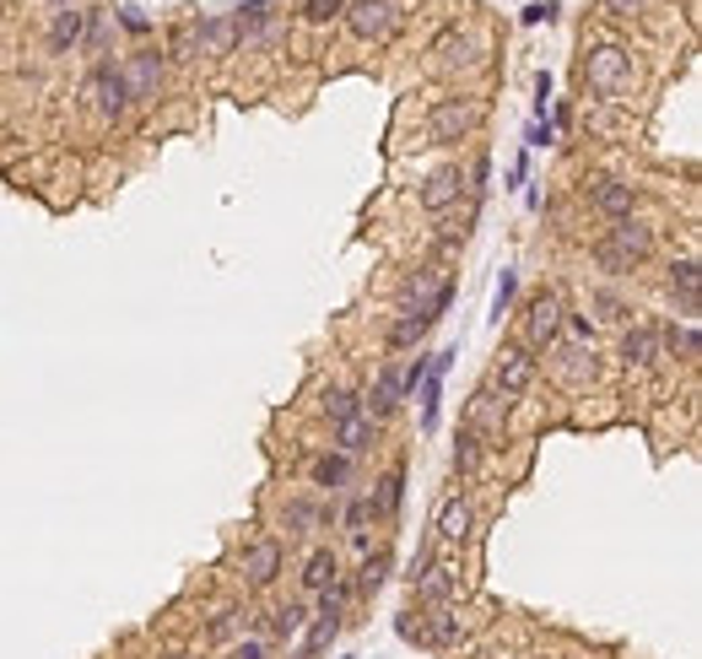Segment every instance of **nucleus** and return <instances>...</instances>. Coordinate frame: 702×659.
<instances>
[{
    "label": "nucleus",
    "mask_w": 702,
    "mask_h": 659,
    "mask_svg": "<svg viewBox=\"0 0 702 659\" xmlns=\"http://www.w3.org/2000/svg\"><path fill=\"white\" fill-rule=\"evenodd\" d=\"M481 120H487L481 98L449 92V98H438V103L427 109V141H433V146H459V141H470V135L481 130Z\"/></svg>",
    "instance_id": "obj_1"
},
{
    "label": "nucleus",
    "mask_w": 702,
    "mask_h": 659,
    "mask_svg": "<svg viewBox=\"0 0 702 659\" xmlns=\"http://www.w3.org/2000/svg\"><path fill=\"white\" fill-rule=\"evenodd\" d=\"M632 77H638V65H632V49L627 43H589V54H583V87L594 98H621L632 87Z\"/></svg>",
    "instance_id": "obj_2"
},
{
    "label": "nucleus",
    "mask_w": 702,
    "mask_h": 659,
    "mask_svg": "<svg viewBox=\"0 0 702 659\" xmlns=\"http://www.w3.org/2000/svg\"><path fill=\"white\" fill-rule=\"evenodd\" d=\"M562 320H568L562 297H557L551 287L536 292V297L525 303V314H519V346H525V352H536V357H546V352L562 341Z\"/></svg>",
    "instance_id": "obj_3"
},
{
    "label": "nucleus",
    "mask_w": 702,
    "mask_h": 659,
    "mask_svg": "<svg viewBox=\"0 0 702 659\" xmlns=\"http://www.w3.org/2000/svg\"><path fill=\"white\" fill-rule=\"evenodd\" d=\"M276 525L287 540H314L335 530V497H319V493H297L276 508Z\"/></svg>",
    "instance_id": "obj_4"
},
{
    "label": "nucleus",
    "mask_w": 702,
    "mask_h": 659,
    "mask_svg": "<svg viewBox=\"0 0 702 659\" xmlns=\"http://www.w3.org/2000/svg\"><path fill=\"white\" fill-rule=\"evenodd\" d=\"M340 22H346V33L357 43H384L400 28V0H346Z\"/></svg>",
    "instance_id": "obj_5"
},
{
    "label": "nucleus",
    "mask_w": 702,
    "mask_h": 659,
    "mask_svg": "<svg viewBox=\"0 0 702 659\" xmlns=\"http://www.w3.org/2000/svg\"><path fill=\"white\" fill-rule=\"evenodd\" d=\"M583 206L594 211V216H606V222H627V216H638L643 195H638V184H632V179H611V173H600V179H583Z\"/></svg>",
    "instance_id": "obj_6"
},
{
    "label": "nucleus",
    "mask_w": 702,
    "mask_h": 659,
    "mask_svg": "<svg viewBox=\"0 0 702 659\" xmlns=\"http://www.w3.org/2000/svg\"><path fill=\"white\" fill-rule=\"evenodd\" d=\"M282 568H287V546H282V536H254L244 540V551H238V578H244V589H271L276 578H282Z\"/></svg>",
    "instance_id": "obj_7"
},
{
    "label": "nucleus",
    "mask_w": 702,
    "mask_h": 659,
    "mask_svg": "<svg viewBox=\"0 0 702 659\" xmlns=\"http://www.w3.org/2000/svg\"><path fill=\"white\" fill-rule=\"evenodd\" d=\"M124 87H130V103H157V92L167 82V60L157 43H141V49H130L120 65Z\"/></svg>",
    "instance_id": "obj_8"
},
{
    "label": "nucleus",
    "mask_w": 702,
    "mask_h": 659,
    "mask_svg": "<svg viewBox=\"0 0 702 659\" xmlns=\"http://www.w3.org/2000/svg\"><path fill=\"white\" fill-rule=\"evenodd\" d=\"M536 373H540V357L536 352H525V346H502L492 357V384L502 401H525L530 389H536Z\"/></svg>",
    "instance_id": "obj_9"
},
{
    "label": "nucleus",
    "mask_w": 702,
    "mask_h": 659,
    "mask_svg": "<svg viewBox=\"0 0 702 659\" xmlns=\"http://www.w3.org/2000/svg\"><path fill=\"white\" fill-rule=\"evenodd\" d=\"M87 92H92V109H98V120H109V124H124L130 120V87H124L120 77V65L114 60H98L92 65V77H87Z\"/></svg>",
    "instance_id": "obj_10"
},
{
    "label": "nucleus",
    "mask_w": 702,
    "mask_h": 659,
    "mask_svg": "<svg viewBox=\"0 0 702 659\" xmlns=\"http://www.w3.org/2000/svg\"><path fill=\"white\" fill-rule=\"evenodd\" d=\"M459 595H465V578H459V562H449V557H433V562L411 578V600L421 611H427V606H455Z\"/></svg>",
    "instance_id": "obj_11"
},
{
    "label": "nucleus",
    "mask_w": 702,
    "mask_h": 659,
    "mask_svg": "<svg viewBox=\"0 0 702 659\" xmlns=\"http://www.w3.org/2000/svg\"><path fill=\"white\" fill-rule=\"evenodd\" d=\"M465 427L487 444V449H497L502 444V427H508V401L497 395L492 384H481L476 395H470V406H465Z\"/></svg>",
    "instance_id": "obj_12"
},
{
    "label": "nucleus",
    "mask_w": 702,
    "mask_h": 659,
    "mask_svg": "<svg viewBox=\"0 0 702 659\" xmlns=\"http://www.w3.org/2000/svg\"><path fill=\"white\" fill-rule=\"evenodd\" d=\"M459 201H465V168H459V163L427 173V179H421V190H416V206L427 211V216H449Z\"/></svg>",
    "instance_id": "obj_13"
},
{
    "label": "nucleus",
    "mask_w": 702,
    "mask_h": 659,
    "mask_svg": "<svg viewBox=\"0 0 702 659\" xmlns=\"http://www.w3.org/2000/svg\"><path fill=\"white\" fill-rule=\"evenodd\" d=\"M481 65V43L470 39L465 28H444L433 39V71L438 77H459V71H476Z\"/></svg>",
    "instance_id": "obj_14"
},
{
    "label": "nucleus",
    "mask_w": 702,
    "mask_h": 659,
    "mask_svg": "<svg viewBox=\"0 0 702 659\" xmlns=\"http://www.w3.org/2000/svg\"><path fill=\"white\" fill-rule=\"evenodd\" d=\"M400 406H406V384H400V363H384V368L373 373V389L363 395V416L368 422H395L400 416Z\"/></svg>",
    "instance_id": "obj_15"
},
{
    "label": "nucleus",
    "mask_w": 702,
    "mask_h": 659,
    "mask_svg": "<svg viewBox=\"0 0 702 659\" xmlns=\"http://www.w3.org/2000/svg\"><path fill=\"white\" fill-rule=\"evenodd\" d=\"M227 17L238 28V43H271L276 39V22H282V0H244Z\"/></svg>",
    "instance_id": "obj_16"
},
{
    "label": "nucleus",
    "mask_w": 702,
    "mask_h": 659,
    "mask_svg": "<svg viewBox=\"0 0 702 659\" xmlns=\"http://www.w3.org/2000/svg\"><path fill=\"white\" fill-rule=\"evenodd\" d=\"M551 373L562 378V384H573V389H583V384H594V373H600V363H594V346H583V341H557L551 352Z\"/></svg>",
    "instance_id": "obj_17"
},
{
    "label": "nucleus",
    "mask_w": 702,
    "mask_h": 659,
    "mask_svg": "<svg viewBox=\"0 0 702 659\" xmlns=\"http://www.w3.org/2000/svg\"><path fill=\"white\" fill-rule=\"evenodd\" d=\"M470 530H476V508H470V497L449 493L444 503H438L433 540H438V546H465V540H470Z\"/></svg>",
    "instance_id": "obj_18"
},
{
    "label": "nucleus",
    "mask_w": 702,
    "mask_h": 659,
    "mask_svg": "<svg viewBox=\"0 0 702 659\" xmlns=\"http://www.w3.org/2000/svg\"><path fill=\"white\" fill-rule=\"evenodd\" d=\"M664 282H670V297H675L681 320H692V314H698V297H702V265H698V254H681V260H670Z\"/></svg>",
    "instance_id": "obj_19"
},
{
    "label": "nucleus",
    "mask_w": 702,
    "mask_h": 659,
    "mask_svg": "<svg viewBox=\"0 0 702 659\" xmlns=\"http://www.w3.org/2000/svg\"><path fill=\"white\" fill-rule=\"evenodd\" d=\"M352 476H357V459H346V454H314V465H308V481L319 487V497H340L352 493Z\"/></svg>",
    "instance_id": "obj_20"
},
{
    "label": "nucleus",
    "mask_w": 702,
    "mask_h": 659,
    "mask_svg": "<svg viewBox=\"0 0 702 659\" xmlns=\"http://www.w3.org/2000/svg\"><path fill=\"white\" fill-rule=\"evenodd\" d=\"M389 574H395V551H389V546H373L368 557L357 562V574H346V584H352V600H373V595L389 584Z\"/></svg>",
    "instance_id": "obj_21"
},
{
    "label": "nucleus",
    "mask_w": 702,
    "mask_h": 659,
    "mask_svg": "<svg viewBox=\"0 0 702 659\" xmlns=\"http://www.w3.org/2000/svg\"><path fill=\"white\" fill-rule=\"evenodd\" d=\"M606 244L621 249L632 265H643V260L654 254V244H660V239H654V227H649L643 216H627V222H611V227H606Z\"/></svg>",
    "instance_id": "obj_22"
},
{
    "label": "nucleus",
    "mask_w": 702,
    "mask_h": 659,
    "mask_svg": "<svg viewBox=\"0 0 702 659\" xmlns=\"http://www.w3.org/2000/svg\"><path fill=\"white\" fill-rule=\"evenodd\" d=\"M621 363L632 373H649V368H660L664 357H660V335H654V325H627L621 330Z\"/></svg>",
    "instance_id": "obj_23"
},
{
    "label": "nucleus",
    "mask_w": 702,
    "mask_h": 659,
    "mask_svg": "<svg viewBox=\"0 0 702 659\" xmlns=\"http://www.w3.org/2000/svg\"><path fill=\"white\" fill-rule=\"evenodd\" d=\"M421 643L427 649H459L465 643V621L455 606H427L421 611Z\"/></svg>",
    "instance_id": "obj_24"
},
{
    "label": "nucleus",
    "mask_w": 702,
    "mask_h": 659,
    "mask_svg": "<svg viewBox=\"0 0 702 659\" xmlns=\"http://www.w3.org/2000/svg\"><path fill=\"white\" fill-rule=\"evenodd\" d=\"M378 433H384V427L357 412V416H346V422H335L330 427V449L346 454V459H357V454H368L373 444H378Z\"/></svg>",
    "instance_id": "obj_25"
},
{
    "label": "nucleus",
    "mask_w": 702,
    "mask_h": 659,
    "mask_svg": "<svg viewBox=\"0 0 702 659\" xmlns=\"http://www.w3.org/2000/svg\"><path fill=\"white\" fill-rule=\"evenodd\" d=\"M195 39H201V60H222L238 49V28H233V17H201L195 11Z\"/></svg>",
    "instance_id": "obj_26"
},
{
    "label": "nucleus",
    "mask_w": 702,
    "mask_h": 659,
    "mask_svg": "<svg viewBox=\"0 0 702 659\" xmlns=\"http://www.w3.org/2000/svg\"><path fill=\"white\" fill-rule=\"evenodd\" d=\"M654 335H660V357H675V363H698V352H702V341H698V325L692 320H660L654 325Z\"/></svg>",
    "instance_id": "obj_27"
},
{
    "label": "nucleus",
    "mask_w": 702,
    "mask_h": 659,
    "mask_svg": "<svg viewBox=\"0 0 702 659\" xmlns=\"http://www.w3.org/2000/svg\"><path fill=\"white\" fill-rule=\"evenodd\" d=\"M82 28H87L82 6H60L49 17V54H77L82 49Z\"/></svg>",
    "instance_id": "obj_28"
},
{
    "label": "nucleus",
    "mask_w": 702,
    "mask_h": 659,
    "mask_svg": "<svg viewBox=\"0 0 702 659\" xmlns=\"http://www.w3.org/2000/svg\"><path fill=\"white\" fill-rule=\"evenodd\" d=\"M303 595H325L335 578H340V551L335 546H314L308 557H303Z\"/></svg>",
    "instance_id": "obj_29"
},
{
    "label": "nucleus",
    "mask_w": 702,
    "mask_h": 659,
    "mask_svg": "<svg viewBox=\"0 0 702 659\" xmlns=\"http://www.w3.org/2000/svg\"><path fill=\"white\" fill-rule=\"evenodd\" d=\"M368 503H373V519L384 525V519H395L400 514V503H406V470L400 465H389L384 476H378V487L368 493Z\"/></svg>",
    "instance_id": "obj_30"
},
{
    "label": "nucleus",
    "mask_w": 702,
    "mask_h": 659,
    "mask_svg": "<svg viewBox=\"0 0 702 659\" xmlns=\"http://www.w3.org/2000/svg\"><path fill=\"white\" fill-rule=\"evenodd\" d=\"M427 330H433V320H427V314L400 308V314L389 320V330H384V341H389V352H411V346H421V341H427Z\"/></svg>",
    "instance_id": "obj_31"
},
{
    "label": "nucleus",
    "mask_w": 702,
    "mask_h": 659,
    "mask_svg": "<svg viewBox=\"0 0 702 659\" xmlns=\"http://www.w3.org/2000/svg\"><path fill=\"white\" fill-rule=\"evenodd\" d=\"M303 627H308V606H303V600H287V606L271 611V638H276V643L303 638Z\"/></svg>",
    "instance_id": "obj_32"
},
{
    "label": "nucleus",
    "mask_w": 702,
    "mask_h": 659,
    "mask_svg": "<svg viewBox=\"0 0 702 659\" xmlns=\"http://www.w3.org/2000/svg\"><path fill=\"white\" fill-rule=\"evenodd\" d=\"M481 459H487V444L470 433V427H459V438H455V476H481Z\"/></svg>",
    "instance_id": "obj_33"
},
{
    "label": "nucleus",
    "mask_w": 702,
    "mask_h": 659,
    "mask_svg": "<svg viewBox=\"0 0 702 659\" xmlns=\"http://www.w3.org/2000/svg\"><path fill=\"white\" fill-rule=\"evenodd\" d=\"M363 412V389H346V384H335V389H325V401H319V416L325 422H346V416Z\"/></svg>",
    "instance_id": "obj_34"
},
{
    "label": "nucleus",
    "mask_w": 702,
    "mask_h": 659,
    "mask_svg": "<svg viewBox=\"0 0 702 659\" xmlns=\"http://www.w3.org/2000/svg\"><path fill=\"white\" fill-rule=\"evenodd\" d=\"M163 60H201V39H195V17H184V22H173L167 28V49Z\"/></svg>",
    "instance_id": "obj_35"
},
{
    "label": "nucleus",
    "mask_w": 702,
    "mask_h": 659,
    "mask_svg": "<svg viewBox=\"0 0 702 659\" xmlns=\"http://www.w3.org/2000/svg\"><path fill=\"white\" fill-rule=\"evenodd\" d=\"M244 621H248V611L222 606V611L206 621V638H211V643H233V638H244Z\"/></svg>",
    "instance_id": "obj_36"
},
{
    "label": "nucleus",
    "mask_w": 702,
    "mask_h": 659,
    "mask_svg": "<svg viewBox=\"0 0 702 659\" xmlns=\"http://www.w3.org/2000/svg\"><path fill=\"white\" fill-rule=\"evenodd\" d=\"M335 525L346 530V536H357V530H373L378 519H373V503H368V493H357L346 508H335Z\"/></svg>",
    "instance_id": "obj_37"
},
{
    "label": "nucleus",
    "mask_w": 702,
    "mask_h": 659,
    "mask_svg": "<svg viewBox=\"0 0 702 659\" xmlns=\"http://www.w3.org/2000/svg\"><path fill=\"white\" fill-rule=\"evenodd\" d=\"M589 260H594V265H600L606 276H632V271H638V265H632V260H627L621 249L606 244V239H594V244H589Z\"/></svg>",
    "instance_id": "obj_38"
},
{
    "label": "nucleus",
    "mask_w": 702,
    "mask_h": 659,
    "mask_svg": "<svg viewBox=\"0 0 702 659\" xmlns=\"http://www.w3.org/2000/svg\"><path fill=\"white\" fill-rule=\"evenodd\" d=\"M340 6L346 0H297V17L308 28H330V22H340Z\"/></svg>",
    "instance_id": "obj_39"
},
{
    "label": "nucleus",
    "mask_w": 702,
    "mask_h": 659,
    "mask_svg": "<svg viewBox=\"0 0 702 659\" xmlns=\"http://www.w3.org/2000/svg\"><path fill=\"white\" fill-rule=\"evenodd\" d=\"M513 297H519V271H502V282L492 292V320H502L508 308H513Z\"/></svg>",
    "instance_id": "obj_40"
},
{
    "label": "nucleus",
    "mask_w": 702,
    "mask_h": 659,
    "mask_svg": "<svg viewBox=\"0 0 702 659\" xmlns=\"http://www.w3.org/2000/svg\"><path fill=\"white\" fill-rule=\"evenodd\" d=\"M120 28H124V33H135V39H146V33H152V17H146L141 6H124V11H120Z\"/></svg>",
    "instance_id": "obj_41"
},
{
    "label": "nucleus",
    "mask_w": 702,
    "mask_h": 659,
    "mask_svg": "<svg viewBox=\"0 0 702 659\" xmlns=\"http://www.w3.org/2000/svg\"><path fill=\"white\" fill-rule=\"evenodd\" d=\"M600 6H606V17H621V22H632V17L649 11V0H600Z\"/></svg>",
    "instance_id": "obj_42"
},
{
    "label": "nucleus",
    "mask_w": 702,
    "mask_h": 659,
    "mask_svg": "<svg viewBox=\"0 0 702 659\" xmlns=\"http://www.w3.org/2000/svg\"><path fill=\"white\" fill-rule=\"evenodd\" d=\"M594 308H600V320H606V325H621V320H627L621 297H611V292H594Z\"/></svg>",
    "instance_id": "obj_43"
},
{
    "label": "nucleus",
    "mask_w": 702,
    "mask_h": 659,
    "mask_svg": "<svg viewBox=\"0 0 702 659\" xmlns=\"http://www.w3.org/2000/svg\"><path fill=\"white\" fill-rule=\"evenodd\" d=\"M227 659H271V643H265V638H238Z\"/></svg>",
    "instance_id": "obj_44"
},
{
    "label": "nucleus",
    "mask_w": 702,
    "mask_h": 659,
    "mask_svg": "<svg viewBox=\"0 0 702 659\" xmlns=\"http://www.w3.org/2000/svg\"><path fill=\"white\" fill-rule=\"evenodd\" d=\"M395 632H400L406 643H421V617H416V611H400V617H395ZM421 649H427V643H421Z\"/></svg>",
    "instance_id": "obj_45"
},
{
    "label": "nucleus",
    "mask_w": 702,
    "mask_h": 659,
    "mask_svg": "<svg viewBox=\"0 0 702 659\" xmlns=\"http://www.w3.org/2000/svg\"><path fill=\"white\" fill-rule=\"evenodd\" d=\"M546 141H551V124L536 120V124H530V146H546Z\"/></svg>",
    "instance_id": "obj_46"
},
{
    "label": "nucleus",
    "mask_w": 702,
    "mask_h": 659,
    "mask_svg": "<svg viewBox=\"0 0 702 659\" xmlns=\"http://www.w3.org/2000/svg\"><path fill=\"white\" fill-rule=\"evenodd\" d=\"M157 659H195L190 649H167V655H157Z\"/></svg>",
    "instance_id": "obj_47"
},
{
    "label": "nucleus",
    "mask_w": 702,
    "mask_h": 659,
    "mask_svg": "<svg viewBox=\"0 0 702 659\" xmlns=\"http://www.w3.org/2000/svg\"><path fill=\"white\" fill-rule=\"evenodd\" d=\"M60 6H77V0H54V11H60Z\"/></svg>",
    "instance_id": "obj_48"
},
{
    "label": "nucleus",
    "mask_w": 702,
    "mask_h": 659,
    "mask_svg": "<svg viewBox=\"0 0 702 659\" xmlns=\"http://www.w3.org/2000/svg\"><path fill=\"white\" fill-rule=\"evenodd\" d=\"M530 659H557V655H530Z\"/></svg>",
    "instance_id": "obj_49"
},
{
    "label": "nucleus",
    "mask_w": 702,
    "mask_h": 659,
    "mask_svg": "<svg viewBox=\"0 0 702 659\" xmlns=\"http://www.w3.org/2000/svg\"><path fill=\"white\" fill-rule=\"evenodd\" d=\"M292 659H303V655H292Z\"/></svg>",
    "instance_id": "obj_50"
}]
</instances>
